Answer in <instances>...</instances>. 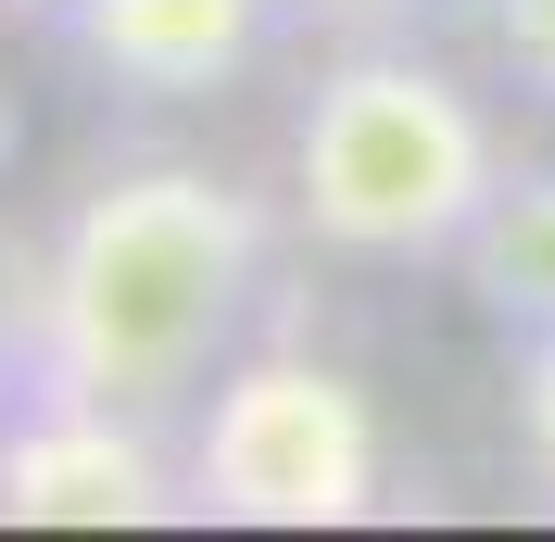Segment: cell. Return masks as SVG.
<instances>
[{
  "label": "cell",
  "instance_id": "obj_4",
  "mask_svg": "<svg viewBox=\"0 0 555 542\" xmlns=\"http://www.w3.org/2000/svg\"><path fill=\"white\" fill-rule=\"evenodd\" d=\"M0 517L13 530H165L177 429L127 404H64V391H0Z\"/></svg>",
  "mask_w": 555,
  "mask_h": 542
},
{
  "label": "cell",
  "instance_id": "obj_9",
  "mask_svg": "<svg viewBox=\"0 0 555 542\" xmlns=\"http://www.w3.org/2000/svg\"><path fill=\"white\" fill-rule=\"evenodd\" d=\"M429 0H291V26H315V38H404Z\"/></svg>",
  "mask_w": 555,
  "mask_h": 542
},
{
  "label": "cell",
  "instance_id": "obj_5",
  "mask_svg": "<svg viewBox=\"0 0 555 542\" xmlns=\"http://www.w3.org/2000/svg\"><path fill=\"white\" fill-rule=\"evenodd\" d=\"M291 0H64L51 51L114 102H215L266 64Z\"/></svg>",
  "mask_w": 555,
  "mask_h": 542
},
{
  "label": "cell",
  "instance_id": "obj_10",
  "mask_svg": "<svg viewBox=\"0 0 555 542\" xmlns=\"http://www.w3.org/2000/svg\"><path fill=\"white\" fill-rule=\"evenodd\" d=\"M13 152H26V102L0 89V177H13Z\"/></svg>",
  "mask_w": 555,
  "mask_h": 542
},
{
  "label": "cell",
  "instance_id": "obj_7",
  "mask_svg": "<svg viewBox=\"0 0 555 542\" xmlns=\"http://www.w3.org/2000/svg\"><path fill=\"white\" fill-rule=\"evenodd\" d=\"M505 454L518 492L555 517V328H505Z\"/></svg>",
  "mask_w": 555,
  "mask_h": 542
},
{
  "label": "cell",
  "instance_id": "obj_11",
  "mask_svg": "<svg viewBox=\"0 0 555 542\" xmlns=\"http://www.w3.org/2000/svg\"><path fill=\"white\" fill-rule=\"evenodd\" d=\"M51 13H64V0H0V26H51Z\"/></svg>",
  "mask_w": 555,
  "mask_h": 542
},
{
  "label": "cell",
  "instance_id": "obj_6",
  "mask_svg": "<svg viewBox=\"0 0 555 542\" xmlns=\"http://www.w3.org/2000/svg\"><path fill=\"white\" fill-rule=\"evenodd\" d=\"M454 278H467V304L492 328H555V165H518L492 190V215L467 228Z\"/></svg>",
  "mask_w": 555,
  "mask_h": 542
},
{
  "label": "cell",
  "instance_id": "obj_2",
  "mask_svg": "<svg viewBox=\"0 0 555 542\" xmlns=\"http://www.w3.org/2000/svg\"><path fill=\"white\" fill-rule=\"evenodd\" d=\"M518 177L492 102L442 51L404 38H328L304 114H291V240L328 266H454L492 190Z\"/></svg>",
  "mask_w": 555,
  "mask_h": 542
},
{
  "label": "cell",
  "instance_id": "obj_3",
  "mask_svg": "<svg viewBox=\"0 0 555 542\" xmlns=\"http://www.w3.org/2000/svg\"><path fill=\"white\" fill-rule=\"evenodd\" d=\"M391 441L366 378L304 340H241L177 416V492L215 530H353L379 517Z\"/></svg>",
  "mask_w": 555,
  "mask_h": 542
},
{
  "label": "cell",
  "instance_id": "obj_8",
  "mask_svg": "<svg viewBox=\"0 0 555 542\" xmlns=\"http://www.w3.org/2000/svg\"><path fill=\"white\" fill-rule=\"evenodd\" d=\"M480 64L555 114V0H480Z\"/></svg>",
  "mask_w": 555,
  "mask_h": 542
},
{
  "label": "cell",
  "instance_id": "obj_1",
  "mask_svg": "<svg viewBox=\"0 0 555 542\" xmlns=\"http://www.w3.org/2000/svg\"><path fill=\"white\" fill-rule=\"evenodd\" d=\"M291 203H266L215 152H114L64 190V215L0 253V391L190 416L278 291Z\"/></svg>",
  "mask_w": 555,
  "mask_h": 542
}]
</instances>
